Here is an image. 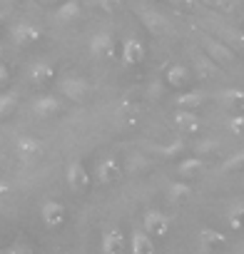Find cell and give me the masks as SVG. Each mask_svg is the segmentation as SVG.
Returning a JSON list of instances; mask_svg holds the SVG:
<instances>
[{"label":"cell","instance_id":"1","mask_svg":"<svg viewBox=\"0 0 244 254\" xmlns=\"http://www.w3.org/2000/svg\"><path fill=\"white\" fill-rule=\"evenodd\" d=\"M87 48H90V55L92 58H97V60H112L117 55V38L110 30H100V33H95L90 38Z\"/></svg>","mask_w":244,"mask_h":254},{"label":"cell","instance_id":"2","mask_svg":"<svg viewBox=\"0 0 244 254\" xmlns=\"http://www.w3.org/2000/svg\"><path fill=\"white\" fill-rule=\"evenodd\" d=\"M199 43H202V48H204V55H209L219 67H229V65H234V60H237V55L219 40V38H212V35H199Z\"/></svg>","mask_w":244,"mask_h":254},{"label":"cell","instance_id":"3","mask_svg":"<svg viewBox=\"0 0 244 254\" xmlns=\"http://www.w3.org/2000/svg\"><path fill=\"white\" fill-rule=\"evenodd\" d=\"M130 249L127 239H125V232L115 224H107L100 234V252L102 254H125Z\"/></svg>","mask_w":244,"mask_h":254},{"label":"cell","instance_id":"4","mask_svg":"<svg viewBox=\"0 0 244 254\" xmlns=\"http://www.w3.org/2000/svg\"><path fill=\"white\" fill-rule=\"evenodd\" d=\"M55 80H58V70H55L53 63L38 60V63H33V65L28 67V82H30L33 87H38V90L53 87Z\"/></svg>","mask_w":244,"mask_h":254},{"label":"cell","instance_id":"5","mask_svg":"<svg viewBox=\"0 0 244 254\" xmlns=\"http://www.w3.org/2000/svg\"><path fill=\"white\" fill-rule=\"evenodd\" d=\"M43 28L35 25V23H15L10 28V40L18 45V48H33L43 40Z\"/></svg>","mask_w":244,"mask_h":254},{"label":"cell","instance_id":"6","mask_svg":"<svg viewBox=\"0 0 244 254\" xmlns=\"http://www.w3.org/2000/svg\"><path fill=\"white\" fill-rule=\"evenodd\" d=\"M15 152H18L20 162L33 165V162H38L45 155V142L38 140V137H33V135H20L15 140Z\"/></svg>","mask_w":244,"mask_h":254},{"label":"cell","instance_id":"7","mask_svg":"<svg viewBox=\"0 0 244 254\" xmlns=\"http://www.w3.org/2000/svg\"><path fill=\"white\" fill-rule=\"evenodd\" d=\"M60 92H62L67 100H72V102H85V100L90 97L92 87H90V82H87L85 77H80V75H65V77L60 80Z\"/></svg>","mask_w":244,"mask_h":254},{"label":"cell","instance_id":"8","mask_svg":"<svg viewBox=\"0 0 244 254\" xmlns=\"http://www.w3.org/2000/svg\"><path fill=\"white\" fill-rule=\"evenodd\" d=\"M65 182L75 194H87L90 185H92V177H90V172L82 162H70L67 170H65Z\"/></svg>","mask_w":244,"mask_h":254},{"label":"cell","instance_id":"9","mask_svg":"<svg viewBox=\"0 0 244 254\" xmlns=\"http://www.w3.org/2000/svg\"><path fill=\"white\" fill-rule=\"evenodd\" d=\"M40 219L48 229H60L67 222V207L58 199H45L40 204Z\"/></svg>","mask_w":244,"mask_h":254},{"label":"cell","instance_id":"10","mask_svg":"<svg viewBox=\"0 0 244 254\" xmlns=\"http://www.w3.org/2000/svg\"><path fill=\"white\" fill-rule=\"evenodd\" d=\"M145 43L135 35H127L125 40H122V50H120V58H122V65L127 67H135V65H142L145 63Z\"/></svg>","mask_w":244,"mask_h":254},{"label":"cell","instance_id":"11","mask_svg":"<svg viewBox=\"0 0 244 254\" xmlns=\"http://www.w3.org/2000/svg\"><path fill=\"white\" fill-rule=\"evenodd\" d=\"M170 224H172L170 217H167L165 212H160V209H147L145 217H142V229H145L152 239H162V237H167Z\"/></svg>","mask_w":244,"mask_h":254},{"label":"cell","instance_id":"12","mask_svg":"<svg viewBox=\"0 0 244 254\" xmlns=\"http://www.w3.org/2000/svg\"><path fill=\"white\" fill-rule=\"evenodd\" d=\"M95 177H97V182H100L102 187H110V185L120 182V177H122V162H120L117 157H112V155L102 157V160L97 162Z\"/></svg>","mask_w":244,"mask_h":254},{"label":"cell","instance_id":"13","mask_svg":"<svg viewBox=\"0 0 244 254\" xmlns=\"http://www.w3.org/2000/svg\"><path fill=\"white\" fill-rule=\"evenodd\" d=\"M33 112H35L38 117L48 120V117L62 115V112H65V105H62V100L55 97V95H38V97L33 100Z\"/></svg>","mask_w":244,"mask_h":254},{"label":"cell","instance_id":"14","mask_svg":"<svg viewBox=\"0 0 244 254\" xmlns=\"http://www.w3.org/2000/svg\"><path fill=\"white\" fill-rule=\"evenodd\" d=\"M165 82H167V87H172V90H187V87L192 85V72H189V67L175 63V65H170V67L165 70Z\"/></svg>","mask_w":244,"mask_h":254},{"label":"cell","instance_id":"15","mask_svg":"<svg viewBox=\"0 0 244 254\" xmlns=\"http://www.w3.org/2000/svg\"><path fill=\"white\" fill-rule=\"evenodd\" d=\"M53 18L60 25H72V23H77L82 18V3H80V0H65V3H60L55 8Z\"/></svg>","mask_w":244,"mask_h":254},{"label":"cell","instance_id":"16","mask_svg":"<svg viewBox=\"0 0 244 254\" xmlns=\"http://www.w3.org/2000/svg\"><path fill=\"white\" fill-rule=\"evenodd\" d=\"M130 252L132 254H157V249H155V239L142 229V227H135L132 232H130Z\"/></svg>","mask_w":244,"mask_h":254},{"label":"cell","instance_id":"17","mask_svg":"<svg viewBox=\"0 0 244 254\" xmlns=\"http://www.w3.org/2000/svg\"><path fill=\"white\" fill-rule=\"evenodd\" d=\"M175 125L180 127V132H184V135H199V130H202V120L192 110H177L175 112Z\"/></svg>","mask_w":244,"mask_h":254},{"label":"cell","instance_id":"18","mask_svg":"<svg viewBox=\"0 0 244 254\" xmlns=\"http://www.w3.org/2000/svg\"><path fill=\"white\" fill-rule=\"evenodd\" d=\"M137 18H140V20H142V25H145L150 33H155V35H162V33H167V30H170L167 18H165V15H160L157 10H140V13H137Z\"/></svg>","mask_w":244,"mask_h":254},{"label":"cell","instance_id":"19","mask_svg":"<svg viewBox=\"0 0 244 254\" xmlns=\"http://www.w3.org/2000/svg\"><path fill=\"white\" fill-rule=\"evenodd\" d=\"M199 244H202L204 252H217V249H224L227 247V237L219 229L204 227V229H199Z\"/></svg>","mask_w":244,"mask_h":254},{"label":"cell","instance_id":"20","mask_svg":"<svg viewBox=\"0 0 244 254\" xmlns=\"http://www.w3.org/2000/svg\"><path fill=\"white\" fill-rule=\"evenodd\" d=\"M194 67H197V77L199 80H214L219 75V65L209 55H204V53L194 55Z\"/></svg>","mask_w":244,"mask_h":254},{"label":"cell","instance_id":"21","mask_svg":"<svg viewBox=\"0 0 244 254\" xmlns=\"http://www.w3.org/2000/svg\"><path fill=\"white\" fill-rule=\"evenodd\" d=\"M204 100H207V95L202 92V90H182L180 95H177V100H175V105L180 107V110H197V107H202L204 105Z\"/></svg>","mask_w":244,"mask_h":254},{"label":"cell","instance_id":"22","mask_svg":"<svg viewBox=\"0 0 244 254\" xmlns=\"http://www.w3.org/2000/svg\"><path fill=\"white\" fill-rule=\"evenodd\" d=\"M20 95L15 90H0V120H8L18 112Z\"/></svg>","mask_w":244,"mask_h":254},{"label":"cell","instance_id":"23","mask_svg":"<svg viewBox=\"0 0 244 254\" xmlns=\"http://www.w3.org/2000/svg\"><path fill=\"white\" fill-rule=\"evenodd\" d=\"M219 105L224 107V110H244V90H239V87H224L222 92H219Z\"/></svg>","mask_w":244,"mask_h":254},{"label":"cell","instance_id":"24","mask_svg":"<svg viewBox=\"0 0 244 254\" xmlns=\"http://www.w3.org/2000/svg\"><path fill=\"white\" fill-rule=\"evenodd\" d=\"M202 170H204V160H202V157H184V160H180V165H177L180 180H192V177H197Z\"/></svg>","mask_w":244,"mask_h":254},{"label":"cell","instance_id":"25","mask_svg":"<svg viewBox=\"0 0 244 254\" xmlns=\"http://www.w3.org/2000/svg\"><path fill=\"white\" fill-rule=\"evenodd\" d=\"M189 197H192V187H189L184 180L170 182V187H167V199H170L172 204H184Z\"/></svg>","mask_w":244,"mask_h":254},{"label":"cell","instance_id":"26","mask_svg":"<svg viewBox=\"0 0 244 254\" xmlns=\"http://www.w3.org/2000/svg\"><path fill=\"white\" fill-rule=\"evenodd\" d=\"M117 122L125 125V127H135L140 122V110L132 102H122L120 110H117Z\"/></svg>","mask_w":244,"mask_h":254},{"label":"cell","instance_id":"27","mask_svg":"<svg viewBox=\"0 0 244 254\" xmlns=\"http://www.w3.org/2000/svg\"><path fill=\"white\" fill-rule=\"evenodd\" d=\"M222 35H224V45L232 50V53H242L244 55V33L242 30H234V28H224L222 30Z\"/></svg>","mask_w":244,"mask_h":254},{"label":"cell","instance_id":"28","mask_svg":"<svg viewBox=\"0 0 244 254\" xmlns=\"http://www.w3.org/2000/svg\"><path fill=\"white\" fill-rule=\"evenodd\" d=\"M227 222H229V227L232 229H244V202H234L232 207H229V212H227Z\"/></svg>","mask_w":244,"mask_h":254},{"label":"cell","instance_id":"29","mask_svg":"<svg viewBox=\"0 0 244 254\" xmlns=\"http://www.w3.org/2000/svg\"><path fill=\"white\" fill-rule=\"evenodd\" d=\"M219 170H222L224 175H232V172H242V170H244V150H242V152H237V155H232L229 160H224Z\"/></svg>","mask_w":244,"mask_h":254},{"label":"cell","instance_id":"30","mask_svg":"<svg viewBox=\"0 0 244 254\" xmlns=\"http://www.w3.org/2000/svg\"><path fill=\"white\" fill-rule=\"evenodd\" d=\"M184 150H187V145H184L182 140H175V142H170V145H165V147H160V152H162V157H167V160H175V157H182V155H184Z\"/></svg>","mask_w":244,"mask_h":254},{"label":"cell","instance_id":"31","mask_svg":"<svg viewBox=\"0 0 244 254\" xmlns=\"http://www.w3.org/2000/svg\"><path fill=\"white\" fill-rule=\"evenodd\" d=\"M0 254H35V247L30 242H13L0 249Z\"/></svg>","mask_w":244,"mask_h":254},{"label":"cell","instance_id":"32","mask_svg":"<svg viewBox=\"0 0 244 254\" xmlns=\"http://www.w3.org/2000/svg\"><path fill=\"white\" fill-rule=\"evenodd\" d=\"M194 150H197V157H209V155H214V152H219V142H214V140H199L197 145H194Z\"/></svg>","mask_w":244,"mask_h":254},{"label":"cell","instance_id":"33","mask_svg":"<svg viewBox=\"0 0 244 254\" xmlns=\"http://www.w3.org/2000/svg\"><path fill=\"white\" fill-rule=\"evenodd\" d=\"M227 130H229L232 135H239V137H244V112H239V115H232V117L227 120Z\"/></svg>","mask_w":244,"mask_h":254},{"label":"cell","instance_id":"34","mask_svg":"<svg viewBox=\"0 0 244 254\" xmlns=\"http://www.w3.org/2000/svg\"><path fill=\"white\" fill-rule=\"evenodd\" d=\"M204 8H212V10H219V13H229L232 10V0H199Z\"/></svg>","mask_w":244,"mask_h":254},{"label":"cell","instance_id":"35","mask_svg":"<svg viewBox=\"0 0 244 254\" xmlns=\"http://www.w3.org/2000/svg\"><path fill=\"white\" fill-rule=\"evenodd\" d=\"M167 3L180 8V10H184V13H194L199 8V0H167Z\"/></svg>","mask_w":244,"mask_h":254},{"label":"cell","instance_id":"36","mask_svg":"<svg viewBox=\"0 0 244 254\" xmlns=\"http://www.w3.org/2000/svg\"><path fill=\"white\" fill-rule=\"evenodd\" d=\"M97 5H100L102 13L112 15V13H117V10L122 8V0H97Z\"/></svg>","mask_w":244,"mask_h":254},{"label":"cell","instance_id":"37","mask_svg":"<svg viewBox=\"0 0 244 254\" xmlns=\"http://www.w3.org/2000/svg\"><path fill=\"white\" fill-rule=\"evenodd\" d=\"M10 80H13V75H10V67H8L5 63H0V90H5V87L10 85Z\"/></svg>","mask_w":244,"mask_h":254},{"label":"cell","instance_id":"38","mask_svg":"<svg viewBox=\"0 0 244 254\" xmlns=\"http://www.w3.org/2000/svg\"><path fill=\"white\" fill-rule=\"evenodd\" d=\"M10 194H13V187H10L8 182H3V180H0V207H3V204L10 199Z\"/></svg>","mask_w":244,"mask_h":254},{"label":"cell","instance_id":"39","mask_svg":"<svg viewBox=\"0 0 244 254\" xmlns=\"http://www.w3.org/2000/svg\"><path fill=\"white\" fill-rule=\"evenodd\" d=\"M40 3H45V5H60V3H65V0H40Z\"/></svg>","mask_w":244,"mask_h":254},{"label":"cell","instance_id":"40","mask_svg":"<svg viewBox=\"0 0 244 254\" xmlns=\"http://www.w3.org/2000/svg\"><path fill=\"white\" fill-rule=\"evenodd\" d=\"M0 3H5V5H10V3H13V0H0Z\"/></svg>","mask_w":244,"mask_h":254},{"label":"cell","instance_id":"41","mask_svg":"<svg viewBox=\"0 0 244 254\" xmlns=\"http://www.w3.org/2000/svg\"><path fill=\"white\" fill-rule=\"evenodd\" d=\"M0 28H3V15H0Z\"/></svg>","mask_w":244,"mask_h":254},{"label":"cell","instance_id":"42","mask_svg":"<svg viewBox=\"0 0 244 254\" xmlns=\"http://www.w3.org/2000/svg\"><path fill=\"white\" fill-rule=\"evenodd\" d=\"M3 160H5V157H3V152H0V162H3Z\"/></svg>","mask_w":244,"mask_h":254}]
</instances>
